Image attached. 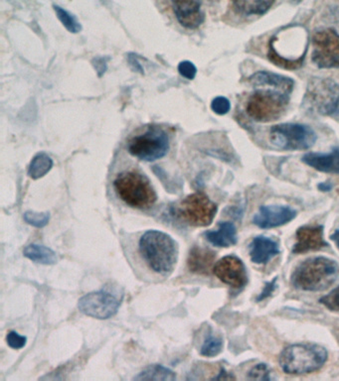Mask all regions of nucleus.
I'll return each instance as SVG.
<instances>
[{
    "instance_id": "1",
    "label": "nucleus",
    "mask_w": 339,
    "mask_h": 381,
    "mask_svg": "<svg viewBox=\"0 0 339 381\" xmlns=\"http://www.w3.org/2000/svg\"><path fill=\"white\" fill-rule=\"evenodd\" d=\"M139 250L153 273L161 275L173 273L178 259V245L169 234L148 231L139 239Z\"/></svg>"
},
{
    "instance_id": "2",
    "label": "nucleus",
    "mask_w": 339,
    "mask_h": 381,
    "mask_svg": "<svg viewBox=\"0 0 339 381\" xmlns=\"http://www.w3.org/2000/svg\"><path fill=\"white\" fill-rule=\"evenodd\" d=\"M308 45V33L303 28L289 27L271 39L268 58L280 68L297 70L305 62Z\"/></svg>"
},
{
    "instance_id": "3",
    "label": "nucleus",
    "mask_w": 339,
    "mask_h": 381,
    "mask_svg": "<svg viewBox=\"0 0 339 381\" xmlns=\"http://www.w3.org/2000/svg\"><path fill=\"white\" fill-rule=\"evenodd\" d=\"M339 266L333 259L313 257L301 262L292 275L297 289L317 292L326 290L338 279Z\"/></svg>"
},
{
    "instance_id": "4",
    "label": "nucleus",
    "mask_w": 339,
    "mask_h": 381,
    "mask_svg": "<svg viewBox=\"0 0 339 381\" xmlns=\"http://www.w3.org/2000/svg\"><path fill=\"white\" fill-rule=\"evenodd\" d=\"M113 188L125 204L139 210L152 208L157 200L150 180L138 172H123L116 178Z\"/></svg>"
},
{
    "instance_id": "5",
    "label": "nucleus",
    "mask_w": 339,
    "mask_h": 381,
    "mask_svg": "<svg viewBox=\"0 0 339 381\" xmlns=\"http://www.w3.org/2000/svg\"><path fill=\"white\" fill-rule=\"evenodd\" d=\"M327 361L326 348L317 345H292L281 354L280 366L287 375L315 373Z\"/></svg>"
},
{
    "instance_id": "6",
    "label": "nucleus",
    "mask_w": 339,
    "mask_h": 381,
    "mask_svg": "<svg viewBox=\"0 0 339 381\" xmlns=\"http://www.w3.org/2000/svg\"><path fill=\"white\" fill-rule=\"evenodd\" d=\"M127 149L129 154L139 160L155 161L168 152V134L159 125H150L129 139Z\"/></svg>"
},
{
    "instance_id": "7",
    "label": "nucleus",
    "mask_w": 339,
    "mask_h": 381,
    "mask_svg": "<svg viewBox=\"0 0 339 381\" xmlns=\"http://www.w3.org/2000/svg\"><path fill=\"white\" fill-rule=\"evenodd\" d=\"M290 95L276 90H259L246 102V113L257 122H271L282 117L289 106Z\"/></svg>"
},
{
    "instance_id": "8",
    "label": "nucleus",
    "mask_w": 339,
    "mask_h": 381,
    "mask_svg": "<svg viewBox=\"0 0 339 381\" xmlns=\"http://www.w3.org/2000/svg\"><path fill=\"white\" fill-rule=\"evenodd\" d=\"M271 143L285 151L308 150L315 145L317 134L308 125L282 123L270 130Z\"/></svg>"
},
{
    "instance_id": "9",
    "label": "nucleus",
    "mask_w": 339,
    "mask_h": 381,
    "mask_svg": "<svg viewBox=\"0 0 339 381\" xmlns=\"http://www.w3.org/2000/svg\"><path fill=\"white\" fill-rule=\"evenodd\" d=\"M339 99V86L331 79H313L305 97L306 109L320 115H333Z\"/></svg>"
},
{
    "instance_id": "10",
    "label": "nucleus",
    "mask_w": 339,
    "mask_h": 381,
    "mask_svg": "<svg viewBox=\"0 0 339 381\" xmlns=\"http://www.w3.org/2000/svg\"><path fill=\"white\" fill-rule=\"evenodd\" d=\"M217 211V204L201 192L185 197L178 209L180 217L194 227H208L214 220Z\"/></svg>"
},
{
    "instance_id": "11",
    "label": "nucleus",
    "mask_w": 339,
    "mask_h": 381,
    "mask_svg": "<svg viewBox=\"0 0 339 381\" xmlns=\"http://www.w3.org/2000/svg\"><path fill=\"white\" fill-rule=\"evenodd\" d=\"M313 62L322 69L339 68V34L333 29L315 32L313 36Z\"/></svg>"
},
{
    "instance_id": "12",
    "label": "nucleus",
    "mask_w": 339,
    "mask_h": 381,
    "mask_svg": "<svg viewBox=\"0 0 339 381\" xmlns=\"http://www.w3.org/2000/svg\"><path fill=\"white\" fill-rule=\"evenodd\" d=\"M120 302L111 293L90 292L79 300L80 312L95 319L107 320L117 315Z\"/></svg>"
},
{
    "instance_id": "13",
    "label": "nucleus",
    "mask_w": 339,
    "mask_h": 381,
    "mask_svg": "<svg viewBox=\"0 0 339 381\" xmlns=\"http://www.w3.org/2000/svg\"><path fill=\"white\" fill-rule=\"evenodd\" d=\"M216 277L231 287L242 288L247 284L248 276L242 260L234 255L223 257L213 267Z\"/></svg>"
},
{
    "instance_id": "14",
    "label": "nucleus",
    "mask_w": 339,
    "mask_h": 381,
    "mask_svg": "<svg viewBox=\"0 0 339 381\" xmlns=\"http://www.w3.org/2000/svg\"><path fill=\"white\" fill-rule=\"evenodd\" d=\"M297 217V211L289 206H262L253 222L261 229H271L287 224Z\"/></svg>"
},
{
    "instance_id": "15",
    "label": "nucleus",
    "mask_w": 339,
    "mask_h": 381,
    "mask_svg": "<svg viewBox=\"0 0 339 381\" xmlns=\"http://www.w3.org/2000/svg\"><path fill=\"white\" fill-rule=\"evenodd\" d=\"M174 13L182 26L195 29L204 21L200 0H171Z\"/></svg>"
},
{
    "instance_id": "16",
    "label": "nucleus",
    "mask_w": 339,
    "mask_h": 381,
    "mask_svg": "<svg viewBox=\"0 0 339 381\" xmlns=\"http://www.w3.org/2000/svg\"><path fill=\"white\" fill-rule=\"evenodd\" d=\"M327 243L324 238V227H303L297 232V243L292 252L305 253L310 250H320Z\"/></svg>"
},
{
    "instance_id": "17",
    "label": "nucleus",
    "mask_w": 339,
    "mask_h": 381,
    "mask_svg": "<svg viewBox=\"0 0 339 381\" xmlns=\"http://www.w3.org/2000/svg\"><path fill=\"white\" fill-rule=\"evenodd\" d=\"M248 81L254 87H267L268 89L278 90L287 95L291 94L294 86L291 78L271 72H257L251 76Z\"/></svg>"
},
{
    "instance_id": "18",
    "label": "nucleus",
    "mask_w": 339,
    "mask_h": 381,
    "mask_svg": "<svg viewBox=\"0 0 339 381\" xmlns=\"http://www.w3.org/2000/svg\"><path fill=\"white\" fill-rule=\"evenodd\" d=\"M215 259V252L209 248L194 246L188 255L187 266L192 273L209 275Z\"/></svg>"
},
{
    "instance_id": "19",
    "label": "nucleus",
    "mask_w": 339,
    "mask_h": 381,
    "mask_svg": "<svg viewBox=\"0 0 339 381\" xmlns=\"http://www.w3.org/2000/svg\"><path fill=\"white\" fill-rule=\"evenodd\" d=\"M278 253H280V246L277 241L267 236H257L251 243L250 257L254 264H266Z\"/></svg>"
},
{
    "instance_id": "20",
    "label": "nucleus",
    "mask_w": 339,
    "mask_h": 381,
    "mask_svg": "<svg viewBox=\"0 0 339 381\" xmlns=\"http://www.w3.org/2000/svg\"><path fill=\"white\" fill-rule=\"evenodd\" d=\"M303 161L315 170L339 175V148L329 153H308Z\"/></svg>"
},
{
    "instance_id": "21",
    "label": "nucleus",
    "mask_w": 339,
    "mask_h": 381,
    "mask_svg": "<svg viewBox=\"0 0 339 381\" xmlns=\"http://www.w3.org/2000/svg\"><path fill=\"white\" fill-rule=\"evenodd\" d=\"M205 238L211 245L218 248H230L238 241L235 225L228 222H220L219 229L206 232Z\"/></svg>"
},
{
    "instance_id": "22",
    "label": "nucleus",
    "mask_w": 339,
    "mask_h": 381,
    "mask_svg": "<svg viewBox=\"0 0 339 381\" xmlns=\"http://www.w3.org/2000/svg\"><path fill=\"white\" fill-rule=\"evenodd\" d=\"M237 13L245 16L263 15L270 10L276 0H233Z\"/></svg>"
},
{
    "instance_id": "23",
    "label": "nucleus",
    "mask_w": 339,
    "mask_h": 381,
    "mask_svg": "<svg viewBox=\"0 0 339 381\" xmlns=\"http://www.w3.org/2000/svg\"><path fill=\"white\" fill-rule=\"evenodd\" d=\"M23 254L35 264H43V266H53L57 264V254L54 250L44 245H34V243L27 245L23 250Z\"/></svg>"
},
{
    "instance_id": "24",
    "label": "nucleus",
    "mask_w": 339,
    "mask_h": 381,
    "mask_svg": "<svg viewBox=\"0 0 339 381\" xmlns=\"http://www.w3.org/2000/svg\"><path fill=\"white\" fill-rule=\"evenodd\" d=\"M134 380L173 381L176 380V375L171 369L167 368L161 364H152L139 373Z\"/></svg>"
},
{
    "instance_id": "25",
    "label": "nucleus",
    "mask_w": 339,
    "mask_h": 381,
    "mask_svg": "<svg viewBox=\"0 0 339 381\" xmlns=\"http://www.w3.org/2000/svg\"><path fill=\"white\" fill-rule=\"evenodd\" d=\"M52 167L53 160L51 157L44 152L38 153L29 165L28 175L30 178L37 180L44 177L52 169Z\"/></svg>"
},
{
    "instance_id": "26",
    "label": "nucleus",
    "mask_w": 339,
    "mask_h": 381,
    "mask_svg": "<svg viewBox=\"0 0 339 381\" xmlns=\"http://www.w3.org/2000/svg\"><path fill=\"white\" fill-rule=\"evenodd\" d=\"M54 10L58 19L61 21L65 28L71 33H79L82 30L80 23L76 19L75 16L72 15L68 11L63 9L62 7L54 6Z\"/></svg>"
},
{
    "instance_id": "27",
    "label": "nucleus",
    "mask_w": 339,
    "mask_h": 381,
    "mask_svg": "<svg viewBox=\"0 0 339 381\" xmlns=\"http://www.w3.org/2000/svg\"><path fill=\"white\" fill-rule=\"evenodd\" d=\"M223 348V340L219 337L209 334L208 338L202 345L200 354L203 357H213L221 352Z\"/></svg>"
},
{
    "instance_id": "28",
    "label": "nucleus",
    "mask_w": 339,
    "mask_h": 381,
    "mask_svg": "<svg viewBox=\"0 0 339 381\" xmlns=\"http://www.w3.org/2000/svg\"><path fill=\"white\" fill-rule=\"evenodd\" d=\"M23 218L28 225L41 229L48 225L49 220H50V213L47 211L36 213V211H28L23 216Z\"/></svg>"
},
{
    "instance_id": "29",
    "label": "nucleus",
    "mask_w": 339,
    "mask_h": 381,
    "mask_svg": "<svg viewBox=\"0 0 339 381\" xmlns=\"http://www.w3.org/2000/svg\"><path fill=\"white\" fill-rule=\"evenodd\" d=\"M320 303L324 304L329 310L339 313V286L333 291L320 300Z\"/></svg>"
},
{
    "instance_id": "30",
    "label": "nucleus",
    "mask_w": 339,
    "mask_h": 381,
    "mask_svg": "<svg viewBox=\"0 0 339 381\" xmlns=\"http://www.w3.org/2000/svg\"><path fill=\"white\" fill-rule=\"evenodd\" d=\"M211 108L215 113L219 115H224L228 113L231 109V104L229 99L224 97H215L211 104Z\"/></svg>"
},
{
    "instance_id": "31",
    "label": "nucleus",
    "mask_w": 339,
    "mask_h": 381,
    "mask_svg": "<svg viewBox=\"0 0 339 381\" xmlns=\"http://www.w3.org/2000/svg\"><path fill=\"white\" fill-rule=\"evenodd\" d=\"M249 378L255 380H270V369L266 364H257L249 371Z\"/></svg>"
},
{
    "instance_id": "32",
    "label": "nucleus",
    "mask_w": 339,
    "mask_h": 381,
    "mask_svg": "<svg viewBox=\"0 0 339 381\" xmlns=\"http://www.w3.org/2000/svg\"><path fill=\"white\" fill-rule=\"evenodd\" d=\"M7 343L9 347L14 348V350H20V348H24L27 343V338L24 336H20L19 334L16 332H9L6 337Z\"/></svg>"
},
{
    "instance_id": "33",
    "label": "nucleus",
    "mask_w": 339,
    "mask_h": 381,
    "mask_svg": "<svg viewBox=\"0 0 339 381\" xmlns=\"http://www.w3.org/2000/svg\"><path fill=\"white\" fill-rule=\"evenodd\" d=\"M178 72H180L181 76H184L187 80H194L197 74V69L194 63L183 61L178 66Z\"/></svg>"
},
{
    "instance_id": "34",
    "label": "nucleus",
    "mask_w": 339,
    "mask_h": 381,
    "mask_svg": "<svg viewBox=\"0 0 339 381\" xmlns=\"http://www.w3.org/2000/svg\"><path fill=\"white\" fill-rule=\"evenodd\" d=\"M276 283H277V279H274L271 282L267 283V284L265 285L263 291H262L260 296L258 297V301H262V300H265L268 298L269 296H271V295L273 294V292L275 291L276 286H277Z\"/></svg>"
},
{
    "instance_id": "35",
    "label": "nucleus",
    "mask_w": 339,
    "mask_h": 381,
    "mask_svg": "<svg viewBox=\"0 0 339 381\" xmlns=\"http://www.w3.org/2000/svg\"><path fill=\"white\" fill-rule=\"evenodd\" d=\"M94 62L96 63V64H94L95 69L97 70L99 76H101L107 69L106 61H104V58H97L94 60Z\"/></svg>"
},
{
    "instance_id": "36",
    "label": "nucleus",
    "mask_w": 339,
    "mask_h": 381,
    "mask_svg": "<svg viewBox=\"0 0 339 381\" xmlns=\"http://www.w3.org/2000/svg\"><path fill=\"white\" fill-rule=\"evenodd\" d=\"M234 376L227 375L226 371L224 369H222V373H220V375H218L217 378H215V380H234Z\"/></svg>"
},
{
    "instance_id": "37",
    "label": "nucleus",
    "mask_w": 339,
    "mask_h": 381,
    "mask_svg": "<svg viewBox=\"0 0 339 381\" xmlns=\"http://www.w3.org/2000/svg\"><path fill=\"white\" fill-rule=\"evenodd\" d=\"M331 188H333V186L329 184V183H322V184L319 185V189L324 190V192H329V190H331Z\"/></svg>"
},
{
    "instance_id": "38",
    "label": "nucleus",
    "mask_w": 339,
    "mask_h": 381,
    "mask_svg": "<svg viewBox=\"0 0 339 381\" xmlns=\"http://www.w3.org/2000/svg\"><path fill=\"white\" fill-rule=\"evenodd\" d=\"M331 241L336 243V246L339 248V229L333 232L331 236Z\"/></svg>"
},
{
    "instance_id": "39",
    "label": "nucleus",
    "mask_w": 339,
    "mask_h": 381,
    "mask_svg": "<svg viewBox=\"0 0 339 381\" xmlns=\"http://www.w3.org/2000/svg\"><path fill=\"white\" fill-rule=\"evenodd\" d=\"M331 117L334 118L336 120H339V99L338 104H336V108H334L333 115H331Z\"/></svg>"
}]
</instances>
